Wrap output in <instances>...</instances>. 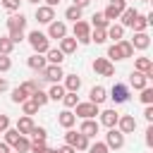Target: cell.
<instances>
[{
	"instance_id": "6",
	"label": "cell",
	"mask_w": 153,
	"mask_h": 153,
	"mask_svg": "<svg viewBox=\"0 0 153 153\" xmlns=\"http://www.w3.org/2000/svg\"><path fill=\"white\" fill-rule=\"evenodd\" d=\"M124 7H127V0H110L103 14H105V19H108V22H112V19H117V17L122 14V10H124Z\"/></svg>"
},
{
	"instance_id": "20",
	"label": "cell",
	"mask_w": 153,
	"mask_h": 153,
	"mask_svg": "<svg viewBox=\"0 0 153 153\" xmlns=\"http://www.w3.org/2000/svg\"><path fill=\"white\" fill-rule=\"evenodd\" d=\"M62 60H65V53H62L60 48H48L45 62H50V65H62Z\"/></svg>"
},
{
	"instance_id": "30",
	"label": "cell",
	"mask_w": 153,
	"mask_h": 153,
	"mask_svg": "<svg viewBox=\"0 0 153 153\" xmlns=\"http://www.w3.org/2000/svg\"><path fill=\"white\" fill-rule=\"evenodd\" d=\"M26 98H31V96H29V91H26V88H24V86L19 84V86H17L14 91H12V100H14V103H24Z\"/></svg>"
},
{
	"instance_id": "46",
	"label": "cell",
	"mask_w": 153,
	"mask_h": 153,
	"mask_svg": "<svg viewBox=\"0 0 153 153\" xmlns=\"http://www.w3.org/2000/svg\"><path fill=\"white\" fill-rule=\"evenodd\" d=\"M29 151H31V153H43V151H45V141H36V139H33V143L29 146Z\"/></svg>"
},
{
	"instance_id": "56",
	"label": "cell",
	"mask_w": 153,
	"mask_h": 153,
	"mask_svg": "<svg viewBox=\"0 0 153 153\" xmlns=\"http://www.w3.org/2000/svg\"><path fill=\"white\" fill-rule=\"evenodd\" d=\"M5 88H7V79H0V93H2Z\"/></svg>"
},
{
	"instance_id": "12",
	"label": "cell",
	"mask_w": 153,
	"mask_h": 153,
	"mask_svg": "<svg viewBox=\"0 0 153 153\" xmlns=\"http://www.w3.org/2000/svg\"><path fill=\"white\" fill-rule=\"evenodd\" d=\"M36 19H38L41 24H50V22L55 19V7H48V5L38 7V10H36Z\"/></svg>"
},
{
	"instance_id": "5",
	"label": "cell",
	"mask_w": 153,
	"mask_h": 153,
	"mask_svg": "<svg viewBox=\"0 0 153 153\" xmlns=\"http://www.w3.org/2000/svg\"><path fill=\"white\" fill-rule=\"evenodd\" d=\"M105 146H108V148H122V146H124V134H122L120 129L110 127L108 134H105Z\"/></svg>"
},
{
	"instance_id": "37",
	"label": "cell",
	"mask_w": 153,
	"mask_h": 153,
	"mask_svg": "<svg viewBox=\"0 0 153 153\" xmlns=\"http://www.w3.org/2000/svg\"><path fill=\"white\" fill-rule=\"evenodd\" d=\"M65 17H67V19H72V22H79V19H81V7H76V5H72V7H67V12H65Z\"/></svg>"
},
{
	"instance_id": "41",
	"label": "cell",
	"mask_w": 153,
	"mask_h": 153,
	"mask_svg": "<svg viewBox=\"0 0 153 153\" xmlns=\"http://www.w3.org/2000/svg\"><path fill=\"white\" fill-rule=\"evenodd\" d=\"M141 103H146V105L153 103V88H148V86L141 88Z\"/></svg>"
},
{
	"instance_id": "22",
	"label": "cell",
	"mask_w": 153,
	"mask_h": 153,
	"mask_svg": "<svg viewBox=\"0 0 153 153\" xmlns=\"http://www.w3.org/2000/svg\"><path fill=\"white\" fill-rule=\"evenodd\" d=\"M105 33H108V38H112V41L117 43V41H122V36H124V26H122V24H110V26L105 29Z\"/></svg>"
},
{
	"instance_id": "49",
	"label": "cell",
	"mask_w": 153,
	"mask_h": 153,
	"mask_svg": "<svg viewBox=\"0 0 153 153\" xmlns=\"http://www.w3.org/2000/svg\"><path fill=\"white\" fill-rule=\"evenodd\" d=\"M146 146H153V124H148L146 129Z\"/></svg>"
},
{
	"instance_id": "31",
	"label": "cell",
	"mask_w": 153,
	"mask_h": 153,
	"mask_svg": "<svg viewBox=\"0 0 153 153\" xmlns=\"http://www.w3.org/2000/svg\"><path fill=\"white\" fill-rule=\"evenodd\" d=\"M62 96H65V86L53 84V86H50V91H48V100H62Z\"/></svg>"
},
{
	"instance_id": "43",
	"label": "cell",
	"mask_w": 153,
	"mask_h": 153,
	"mask_svg": "<svg viewBox=\"0 0 153 153\" xmlns=\"http://www.w3.org/2000/svg\"><path fill=\"white\" fill-rule=\"evenodd\" d=\"M22 105H24V115H33V112L38 110V105H36L33 100H29V98H26V100H24Z\"/></svg>"
},
{
	"instance_id": "29",
	"label": "cell",
	"mask_w": 153,
	"mask_h": 153,
	"mask_svg": "<svg viewBox=\"0 0 153 153\" xmlns=\"http://www.w3.org/2000/svg\"><path fill=\"white\" fill-rule=\"evenodd\" d=\"M29 146H31V141H29L24 134H22V136H19V139L12 143V148H14L17 153H29Z\"/></svg>"
},
{
	"instance_id": "17",
	"label": "cell",
	"mask_w": 153,
	"mask_h": 153,
	"mask_svg": "<svg viewBox=\"0 0 153 153\" xmlns=\"http://www.w3.org/2000/svg\"><path fill=\"white\" fill-rule=\"evenodd\" d=\"M98 115H100V124H105L108 129H110V127H117L120 112H115V110H103V112H98Z\"/></svg>"
},
{
	"instance_id": "47",
	"label": "cell",
	"mask_w": 153,
	"mask_h": 153,
	"mask_svg": "<svg viewBox=\"0 0 153 153\" xmlns=\"http://www.w3.org/2000/svg\"><path fill=\"white\" fill-rule=\"evenodd\" d=\"M12 67V60H10V55H0V72H7Z\"/></svg>"
},
{
	"instance_id": "19",
	"label": "cell",
	"mask_w": 153,
	"mask_h": 153,
	"mask_svg": "<svg viewBox=\"0 0 153 153\" xmlns=\"http://www.w3.org/2000/svg\"><path fill=\"white\" fill-rule=\"evenodd\" d=\"M129 86H134V88H143V86H148V76L143 74V72H131V76H129Z\"/></svg>"
},
{
	"instance_id": "59",
	"label": "cell",
	"mask_w": 153,
	"mask_h": 153,
	"mask_svg": "<svg viewBox=\"0 0 153 153\" xmlns=\"http://www.w3.org/2000/svg\"><path fill=\"white\" fill-rule=\"evenodd\" d=\"M141 2H148V0H141Z\"/></svg>"
},
{
	"instance_id": "16",
	"label": "cell",
	"mask_w": 153,
	"mask_h": 153,
	"mask_svg": "<svg viewBox=\"0 0 153 153\" xmlns=\"http://www.w3.org/2000/svg\"><path fill=\"white\" fill-rule=\"evenodd\" d=\"M134 69H136V72H143L148 79L153 76V62H151L148 57H136V62H134Z\"/></svg>"
},
{
	"instance_id": "10",
	"label": "cell",
	"mask_w": 153,
	"mask_h": 153,
	"mask_svg": "<svg viewBox=\"0 0 153 153\" xmlns=\"http://www.w3.org/2000/svg\"><path fill=\"white\" fill-rule=\"evenodd\" d=\"M65 36H67V24L53 19V22L48 24V38H57V41H60V38H65Z\"/></svg>"
},
{
	"instance_id": "33",
	"label": "cell",
	"mask_w": 153,
	"mask_h": 153,
	"mask_svg": "<svg viewBox=\"0 0 153 153\" xmlns=\"http://www.w3.org/2000/svg\"><path fill=\"white\" fill-rule=\"evenodd\" d=\"M31 100H33L38 108H43V105L48 103V93H45V91H41V88H36V91L31 93Z\"/></svg>"
},
{
	"instance_id": "24",
	"label": "cell",
	"mask_w": 153,
	"mask_h": 153,
	"mask_svg": "<svg viewBox=\"0 0 153 153\" xmlns=\"http://www.w3.org/2000/svg\"><path fill=\"white\" fill-rule=\"evenodd\" d=\"M139 12H136V7H124L122 10V14L117 17V19H122V26H131V22H134V17H136Z\"/></svg>"
},
{
	"instance_id": "7",
	"label": "cell",
	"mask_w": 153,
	"mask_h": 153,
	"mask_svg": "<svg viewBox=\"0 0 153 153\" xmlns=\"http://www.w3.org/2000/svg\"><path fill=\"white\" fill-rule=\"evenodd\" d=\"M93 69H96V74H100V76H112V74H115V67H112V62H110L108 57H96V60H93Z\"/></svg>"
},
{
	"instance_id": "34",
	"label": "cell",
	"mask_w": 153,
	"mask_h": 153,
	"mask_svg": "<svg viewBox=\"0 0 153 153\" xmlns=\"http://www.w3.org/2000/svg\"><path fill=\"white\" fill-rule=\"evenodd\" d=\"M62 103H65V108H74V105L79 103V96H76V91H65V96H62Z\"/></svg>"
},
{
	"instance_id": "1",
	"label": "cell",
	"mask_w": 153,
	"mask_h": 153,
	"mask_svg": "<svg viewBox=\"0 0 153 153\" xmlns=\"http://www.w3.org/2000/svg\"><path fill=\"white\" fill-rule=\"evenodd\" d=\"M29 45L33 48V53L45 55V53H48V48H50V41H48V36H45V33H41V31H31V33H29Z\"/></svg>"
},
{
	"instance_id": "14",
	"label": "cell",
	"mask_w": 153,
	"mask_h": 153,
	"mask_svg": "<svg viewBox=\"0 0 153 153\" xmlns=\"http://www.w3.org/2000/svg\"><path fill=\"white\" fill-rule=\"evenodd\" d=\"M98 129H100V124H98L96 120H84V122H81V127H79V131H81L86 139L96 136V134H98Z\"/></svg>"
},
{
	"instance_id": "53",
	"label": "cell",
	"mask_w": 153,
	"mask_h": 153,
	"mask_svg": "<svg viewBox=\"0 0 153 153\" xmlns=\"http://www.w3.org/2000/svg\"><path fill=\"white\" fill-rule=\"evenodd\" d=\"M88 2H91V0H74V5H76V7H81V10H84Z\"/></svg>"
},
{
	"instance_id": "57",
	"label": "cell",
	"mask_w": 153,
	"mask_h": 153,
	"mask_svg": "<svg viewBox=\"0 0 153 153\" xmlns=\"http://www.w3.org/2000/svg\"><path fill=\"white\" fill-rule=\"evenodd\" d=\"M43 153H57V148H48V146H45V151H43Z\"/></svg>"
},
{
	"instance_id": "27",
	"label": "cell",
	"mask_w": 153,
	"mask_h": 153,
	"mask_svg": "<svg viewBox=\"0 0 153 153\" xmlns=\"http://www.w3.org/2000/svg\"><path fill=\"white\" fill-rule=\"evenodd\" d=\"M60 50H62L65 55H69V53H74V50H76V38H69V36H65V38H60Z\"/></svg>"
},
{
	"instance_id": "23",
	"label": "cell",
	"mask_w": 153,
	"mask_h": 153,
	"mask_svg": "<svg viewBox=\"0 0 153 153\" xmlns=\"http://www.w3.org/2000/svg\"><path fill=\"white\" fill-rule=\"evenodd\" d=\"M88 98H91V103L100 105V103L108 98V91H105L103 86H93V88H91V93H88Z\"/></svg>"
},
{
	"instance_id": "51",
	"label": "cell",
	"mask_w": 153,
	"mask_h": 153,
	"mask_svg": "<svg viewBox=\"0 0 153 153\" xmlns=\"http://www.w3.org/2000/svg\"><path fill=\"white\" fill-rule=\"evenodd\" d=\"M143 117H146V122H153V105H146V110H143Z\"/></svg>"
},
{
	"instance_id": "38",
	"label": "cell",
	"mask_w": 153,
	"mask_h": 153,
	"mask_svg": "<svg viewBox=\"0 0 153 153\" xmlns=\"http://www.w3.org/2000/svg\"><path fill=\"white\" fill-rule=\"evenodd\" d=\"M19 136H22V134H19L17 129H5V143H7V146H12Z\"/></svg>"
},
{
	"instance_id": "11",
	"label": "cell",
	"mask_w": 153,
	"mask_h": 153,
	"mask_svg": "<svg viewBox=\"0 0 153 153\" xmlns=\"http://www.w3.org/2000/svg\"><path fill=\"white\" fill-rule=\"evenodd\" d=\"M117 127H120V131H122V134H131V131L136 129V120H134L131 115H120Z\"/></svg>"
},
{
	"instance_id": "36",
	"label": "cell",
	"mask_w": 153,
	"mask_h": 153,
	"mask_svg": "<svg viewBox=\"0 0 153 153\" xmlns=\"http://www.w3.org/2000/svg\"><path fill=\"white\" fill-rule=\"evenodd\" d=\"M93 26H96V29H108V26H110V22L105 19V14H103V12H96V14H93Z\"/></svg>"
},
{
	"instance_id": "4",
	"label": "cell",
	"mask_w": 153,
	"mask_h": 153,
	"mask_svg": "<svg viewBox=\"0 0 153 153\" xmlns=\"http://www.w3.org/2000/svg\"><path fill=\"white\" fill-rule=\"evenodd\" d=\"M74 38L76 43H91V26L86 22H74Z\"/></svg>"
},
{
	"instance_id": "21",
	"label": "cell",
	"mask_w": 153,
	"mask_h": 153,
	"mask_svg": "<svg viewBox=\"0 0 153 153\" xmlns=\"http://www.w3.org/2000/svg\"><path fill=\"white\" fill-rule=\"evenodd\" d=\"M31 129H33V120H31V115H24V117H19V120H17V131H19V134H24V136H26Z\"/></svg>"
},
{
	"instance_id": "52",
	"label": "cell",
	"mask_w": 153,
	"mask_h": 153,
	"mask_svg": "<svg viewBox=\"0 0 153 153\" xmlns=\"http://www.w3.org/2000/svg\"><path fill=\"white\" fill-rule=\"evenodd\" d=\"M57 153H76V148H74V146H69V143H65L62 148H57Z\"/></svg>"
},
{
	"instance_id": "40",
	"label": "cell",
	"mask_w": 153,
	"mask_h": 153,
	"mask_svg": "<svg viewBox=\"0 0 153 153\" xmlns=\"http://www.w3.org/2000/svg\"><path fill=\"white\" fill-rule=\"evenodd\" d=\"M108 60H122V53H120V45L117 43H112L108 48Z\"/></svg>"
},
{
	"instance_id": "8",
	"label": "cell",
	"mask_w": 153,
	"mask_h": 153,
	"mask_svg": "<svg viewBox=\"0 0 153 153\" xmlns=\"http://www.w3.org/2000/svg\"><path fill=\"white\" fill-rule=\"evenodd\" d=\"M41 72H43V79H48V81H53V84H60V79L65 76V72H62L60 65H45Z\"/></svg>"
},
{
	"instance_id": "3",
	"label": "cell",
	"mask_w": 153,
	"mask_h": 153,
	"mask_svg": "<svg viewBox=\"0 0 153 153\" xmlns=\"http://www.w3.org/2000/svg\"><path fill=\"white\" fill-rule=\"evenodd\" d=\"M74 108H76V112H74V115H76V117H81V120H93V117L98 115V105H96V103H91V100H88V103H76Z\"/></svg>"
},
{
	"instance_id": "45",
	"label": "cell",
	"mask_w": 153,
	"mask_h": 153,
	"mask_svg": "<svg viewBox=\"0 0 153 153\" xmlns=\"http://www.w3.org/2000/svg\"><path fill=\"white\" fill-rule=\"evenodd\" d=\"M86 151H88V153H108V146H105V143H100V141H96V143H93V146H88Z\"/></svg>"
},
{
	"instance_id": "15",
	"label": "cell",
	"mask_w": 153,
	"mask_h": 153,
	"mask_svg": "<svg viewBox=\"0 0 153 153\" xmlns=\"http://www.w3.org/2000/svg\"><path fill=\"white\" fill-rule=\"evenodd\" d=\"M134 48H139V50H146L148 45H151V38H148V33L146 31H134V41H129Z\"/></svg>"
},
{
	"instance_id": "2",
	"label": "cell",
	"mask_w": 153,
	"mask_h": 153,
	"mask_svg": "<svg viewBox=\"0 0 153 153\" xmlns=\"http://www.w3.org/2000/svg\"><path fill=\"white\" fill-rule=\"evenodd\" d=\"M65 141H67L69 146H74L76 151H86V148H88V139H86L81 131H72V129H69V131L65 134Z\"/></svg>"
},
{
	"instance_id": "55",
	"label": "cell",
	"mask_w": 153,
	"mask_h": 153,
	"mask_svg": "<svg viewBox=\"0 0 153 153\" xmlns=\"http://www.w3.org/2000/svg\"><path fill=\"white\" fill-rule=\"evenodd\" d=\"M45 5H48V7H57V5H60V0H45Z\"/></svg>"
},
{
	"instance_id": "13",
	"label": "cell",
	"mask_w": 153,
	"mask_h": 153,
	"mask_svg": "<svg viewBox=\"0 0 153 153\" xmlns=\"http://www.w3.org/2000/svg\"><path fill=\"white\" fill-rule=\"evenodd\" d=\"M24 26H26V17L22 12L19 14H12L7 19V31H24Z\"/></svg>"
},
{
	"instance_id": "9",
	"label": "cell",
	"mask_w": 153,
	"mask_h": 153,
	"mask_svg": "<svg viewBox=\"0 0 153 153\" xmlns=\"http://www.w3.org/2000/svg\"><path fill=\"white\" fill-rule=\"evenodd\" d=\"M110 98H112L115 103H127V100H129V86H127V84H115V86L110 88Z\"/></svg>"
},
{
	"instance_id": "44",
	"label": "cell",
	"mask_w": 153,
	"mask_h": 153,
	"mask_svg": "<svg viewBox=\"0 0 153 153\" xmlns=\"http://www.w3.org/2000/svg\"><path fill=\"white\" fill-rule=\"evenodd\" d=\"M0 2H2V7H5V10H10V12H17L22 0H0Z\"/></svg>"
},
{
	"instance_id": "35",
	"label": "cell",
	"mask_w": 153,
	"mask_h": 153,
	"mask_svg": "<svg viewBox=\"0 0 153 153\" xmlns=\"http://www.w3.org/2000/svg\"><path fill=\"white\" fill-rule=\"evenodd\" d=\"M14 48V43L10 41V36H0V55H10Z\"/></svg>"
},
{
	"instance_id": "18",
	"label": "cell",
	"mask_w": 153,
	"mask_h": 153,
	"mask_svg": "<svg viewBox=\"0 0 153 153\" xmlns=\"http://www.w3.org/2000/svg\"><path fill=\"white\" fill-rule=\"evenodd\" d=\"M57 122H60V127H65V129H72V127H74V122H76V115H74V112L67 108V110H62V112H60Z\"/></svg>"
},
{
	"instance_id": "26",
	"label": "cell",
	"mask_w": 153,
	"mask_h": 153,
	"mask_svg": "<svg viewBox=\"0 0 153 153\" xmlns=\"http://www.w3.org/2000/svg\"><path fill=\"white\" fill-rule=\"evenodd\" d=\"M81 88V79L76 74H65V91H79Z\"/></svg>"
},
{
	"instance_id": "42",
	"label": "cell",
	"mask_w": 153,
	"mask_h": 153,
	"mask_svg": "<svg viewBox=\"0 0 153 153\" xmlns=\"http://www.w3.org/2000/svg\"><path fill=\"white\" fill-rule=\"evenodd\" d=\"M29 134H31L36 141H45V136H48V134H45V129H43V127H36V124H33V129H31Z\"/></svg>"
},
{
	"instance_id": "32",
	"label": "cell",
	"mask_w": 153,
	"mask_h": 153,
	"mask_svg": "<svg viewBox=\"0 0 153 153\" xmlns=\"http://www.w3.org/2000/svg\"><path fill=\"white\" fill-rule=\"evenodd\" d=\"M146 26H148L146 14H136V17H134V22H131V29H134V31H146Z\"/></svg>"
},
{
	"instance_id": "39",
	"label": "cell",
	"mask_w": 153,
	"mask_h": 153,
	"mask_svg": "<svg viewBox=\"0 0 153 153\" xmlns=\"http://www.w3.org/2000/svg\"><path fill=\"white\" fill-rule=\"evenodd\" d=\"M91 41H96V43H105V41H108V33H105V29H96V31L91 33Z\"/></svg>"
},
{
	"instance_id": "25",
	"label": "cell",
	"mask_w": 153,
	"mask_h": 153,
	"mask_svg": "<svg viewBox=\"0 0 153 153\" xmlns=\"http://www.w3.org/2000/svg\"><path fill=\"white\" fill-rule=\"evenodd\" d=\"M26 65H29L31 69H36V72H41V69L45 67V57H43L41 53H33V55H31V57L26 60Z\"/></svg>"
},
{
	"instance_id": "54",
	"label": "cell",
	"mask_w": 153,
	"mask_h": 153,
	"mask_svg": "<svg viewBox=\"0 0 153 153\" xmlns=\"http://www.w3.org/2000/svg\"><path fill=\"white\" fill-rule=\"evenodd\" d=\"M0 153H10V146H7V143H5V141H2V143H0Z\"/></svg>"
},
{
	"instance_id": "50",
	"label": "cell",
	"mask_w": 153,
	"mask_h": 153,
	"mask_svg": "<svg viewBox=\"0 0 153 153\" xmlns=\"http://www.w3.org/2000/svg\"><path fill=\"white\" fill-rule=\"evenodd\" d=\"M5 129H10V117L0 115V131H5Z\"/></svg>"
},
{
	"instance_id": "58",
	"label": "cell",
	"mask_w": 153,
	"mask_h": 153,
	"mask_svg": "<svg viewBox=\"0 0 153 153\" xmlns=\"http://www.w3.org/2000/svg\"><path fill=\"white\" fill-rule=\"evenodd\" d=\"M29 2H33V5H38V2H41V0H29Z\"/></svg>"
},
{
	"instance_id": "48",
	"label": "cell",
	"mask_w": 153,
	"mask_h": 153,
	"mask_svg": "<svg viewBox=\"0 0 153 153\" xmlns=\"http://www.w3.org/2000/svg\"><path fill=\"white\" fill-rule=\"evenodd\" d=\"M22 86H24V88H26V91H29V96H31V93H33V91H36V88H38V84H36V81H24V84H22Z\"/></svg>"
},
{
	"instance_id": "28",
	"label": "cell",
	"mask_w": 153,
	"mask_h": 153,
	"mask_svg": "<svg viewBox=\"0 0 153 153\" xmlns=\"http://www.w3.org/2000/svg\"><path fill=\"white\" fill-rule=\"evenodd\" d=\"M117 45H120V53H122V60H127V57H131L134 55V45L127 41V38H122V41H117Z\"/></svg>"
}]
</instances>
